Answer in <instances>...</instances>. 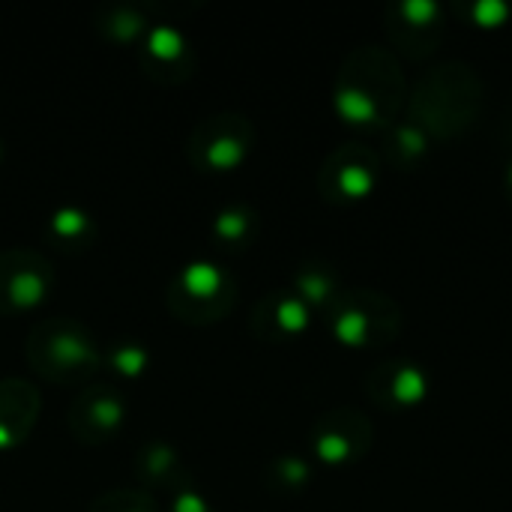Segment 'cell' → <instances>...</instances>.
<instances>
[{
  "instance_id": "6da1fadb",
  "label": "cell",
  "mask_w": 512,
  "mask_h": 512,
  "mask_svg": "<svg viewBox=\"0 0 512 512\" xmlns=\"http://www.w3.org/2000/svg\"><path fill=\"white\" fill-rule=\"evenodd\" d=\"M183 282H186V288H189L192 294L207 297V294H213V291L219 288V270H216L213 264L198 261V264H189V267H186Z\"/></svg>"
},
{
  "instance_id": "7a4b0ae2",
  "label": "cell",
  "mask_w": 512,
  "mask_h": 512,
  "mask_svg": "<svg viewBox=\"0 0 512 512\" xmlns=\"http://www.w3.org/2000/svg\"><path fill=\"white\" fill-rule=\"evenodd\" d=\"M180 48H183V36L174 30V27H156L153 33H150V51L156 54V57H177L180 54Z\"/></svg>"
},
{
  "instance_id": "3957f363",
  "label": "cell",
  "mask_w": 512,
  "mask_h": 512,
  "mask_svg": "<svg viewBox=\"0 0 512 512\" xmlns=\"http://www.w3.org/2000/svg\"><path fill=\"white\" fill-rule=\"evenodd\" d=\"M39 297H42V282H39V276H33V273L15 276V282H12V300H15V303L30 306V303H36Z\"/></svg>"
},
{
  "instance_id": "277c9868",
  "label": "cell",
  "mask_w": 512,
  "mask_h": 512,
  "mask_svg": "<svg viewBox=\"0 0 512 512\" xmlns=\"http://www.w3.org/2000/svg\"><path fill=\"white\" fill-rule=\"evenodd\" d=\"M240 159V144L234 141H216L210 147V162L213 165H234Z\"/></svg>"
},
{
  "instance_id": "5b68a950",
  "label": "cell",
  "mask_w": 512,
  "mask_h": 512,
  "mask_svg": "<svg viewBox=\"0 0 512 512\" xmlns=\"http://www.w3.org/2000/svg\"><path fill=\"white\" fill-rule=\"evenodd\" d=\"M54 228H57L60 234H75V231L84 228V216H81L78 210H60V213L54 216Z\"/></svg>"
},
{
  "instance_id": "8992f818",
  "label": "cell",
  "mask_w": 512,
  "mask_h": 512,
  "mask_svg": "<svg viewBox=\"0 0 512 512\" xmlns=\"http://www.w3.org/2000/svg\"><path fill=\"white\" fill-rule=\"evenodd\" d=\"M117 366L126 369V372H138V369L144 366V354L135 351V348H126V351L117 354Z\"/></svg>"
},
{
  "instance_id": "52a82bcc",
  "label": "cell",
  "mask_w": 512,
  "mask_h": 512,
  "mask_svg": "<svg viewBox=\"0 0 512 512\" xmlns=\"http://www.w3.org/2000/svg\"><path fill=\"white\" fill-rule=\"evenodd\" d=\"M279 318H282L285 327H300L306 315H303V306L300 303H285L282 312H279Z\"/></svg>"
},
{
  "instance_id": "ba28073f",
  "label": "cell",
  "mask_w": 512,
  "mask_h": 512,
  "mask_svg": "<svg viewBox=\"0 0 512 512\" xmlns=\"http://www.w3.org/2000/svg\"><path fill=\"white\" fill-rule=\"evenodd\" d=\"M174 512H204V501L198 495H180L174 504Z\"/></svg>"
},
{
  "instance_id": "9c48e42d",
  "label": "cell",
  "mask_w": 512,
  "mask_h": 512,
  "mask_svg": "<svg viewBox=\"0 0 512 512\" xmlns=\"http://www.w3.org/2000/svg\"><path fill=\"white\" fill-rule=\"evenodd\" d=\"M219 231H222V234H237V231H243V219H240L237 213H225V216L219 219Z\"/></svg>"
},
{
  "instance_id": "30bf717a",
  "label": "cell",
  "mask_w": 512,
  "mask_h": 512,
  "mask_svg": "<svg viewBox=\"0 0 512 512\" xmlns=\"http://www.w3.org/2000/svg\"><path fill=\"white\" fill-rule=\"evenodd\" d=\"M96 417H99L102 423H114V420L120 417V408H117L114 402H99V405H96Z\"/></svg>"
},
{
  "instance_id": "8fae6325",
  "label": "cell",
  "mask_w": 512,
  "mask_h": 512,
  "mask_svg": "<svg viewBox=\"0 0 512 512\" xmlns=\"http://www.w3.org/2000/svg\"><path fill=\"white\" fill-rule=\"evenodd\" d=\"M57 351H63L66 357H81V354H84L81 342H75V339H60V342H57Z\"/></svg>"
},
{
  "instance_id": "7c38bea8",
  "label": "cell",
  "mask_w": 512,
  "mask_h": 512,
  "mask_svg": "<svg viewBox=\"0 0 512 512\" xmlns=\"http://www.w3.org/2000/svg\"><path fill=\"white\" fill-rule=\"evenodd\" d=\"M6 441H9V432H6V429L0 426V444H6Z\"/></svg>"
}]
</instances>
